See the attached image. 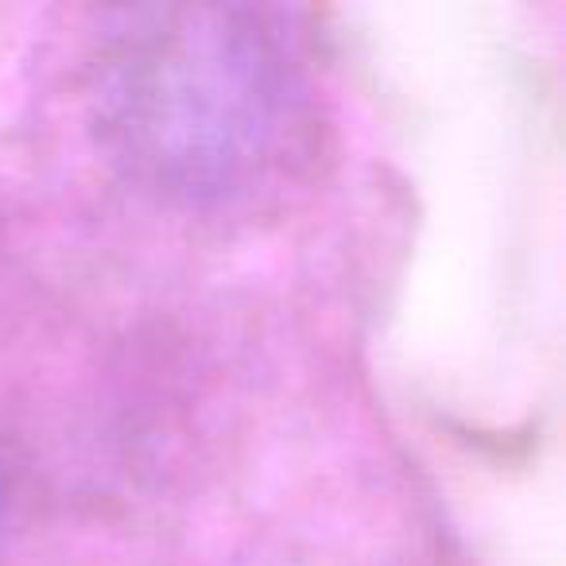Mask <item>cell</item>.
I'll return each mask as SVG.
<instances>
[{
	"instance_id": "7a4b0ae2",
	"label": "cell",
	"mask_w": 566,
	"mask_h": 566,
	"mask_svg": "<svg viewBox=\"0 0 566 566\" xmlns=\"http://www.w3.org/2000/svg\"><path fill=\"white\" fill-rule=\"evenodd\" d=\"M4 512H9V489H4V470H0V543H4Z\"/></svg>"
},
{
	"instance_id": "6da1fadb",
	"label": "cell",
	"mask_w": 566,
	"mask_h": 566,
	"mask_svg": "<svg viewBox=\"0 0 566 566\" xmlns=\"http://www.w3.org/2000/svg\"><path fill=\"white\" fill-rule=\"evenodd\" d=\"M102 148L190 206L244 198L292 156L307 74L264 9H128L90 59Z\"/></svg>"
}]
</instances>
